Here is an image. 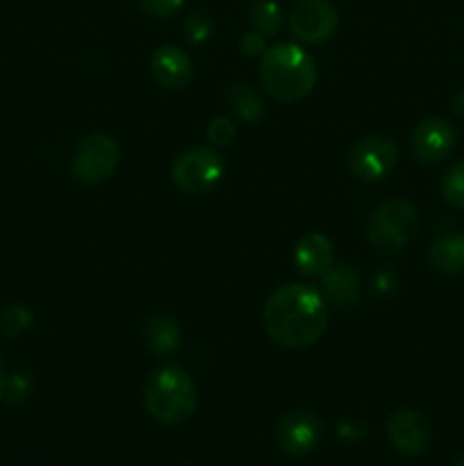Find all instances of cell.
<instances>
[{"label":"cell","mask_w":464,"mask_h":466,"mask_svg":"<svg viewBox=\"0 0 464 466\" xmlns=\"http://www.w3.org/2000/svg\"><path fill=\"white\" fill-rule=\"evenodd\" d=\"M339 25V14L330 0H298L289 12V30L305 44H323Z\"/></svg>","instance_id":"cell-8"},{"label":"cell","mask_w":464,"mask_h":466,"mask_svg":"<svg viewBox=\"0 0 464 466\" xmlns=\"http://www.w3.org/2000/svg\"><path fill=\"white\" fill-rule=\"evenodd\" d=\"M144 403L155 421L177 426L196 412L198 394L189 373L176 364H168L150 373L144 385Z\"/></svg>","instance_id":"cell-3"},{"label":"cell","mask_w":464,"mask_h":466,"mask_svg":"<svg viewBox=\"0 0 464 466\" xmlns=\"http://www.w3.org/2000/svg\"><path fill=\"white\" fill-rule=\"evenodd\" d=\"M146 339H148V346L153 353L171 355L180 349L182 330L176 323V319L159 314V317H153L148 321V328H146Z\"/></svg>","instance_id":"cell-14"},{"label":"cell","mask_w":464,"mask_h":466,"mask_svg":"<svg viewBox=\"0 0 464 466\" xmlns=\"http://www.w3.org/2000/svg\"><path fill=\"white\" fill-rule=\"evenodd\" d=\"M262 326L276 344L287 349H308L317 344L328 326L323 294L312 285H285L268 296Z\"/></svg>","instance_id":"cell-1"},{"label":"cell","mask_w":464,"mask_h":466,"mask_svg":"<svg viewBox=\"0 0 464 466\" xmlns=\"http://www.w3.org/2000/svg\"><path fill=\"white\" fill-rule=\"evenodd\" d=\"M441 194L453 208L464 209V162L453 164L441 180Z\"/></svg>","instance_id":"cell-19"},{"label":"cell","mask_w":464,"mask_h":466,"mask_svg":"<svg viewBox=\"0 0 464 466\" xmlns=\"http://www.w3.org/2000/svg\"><path fill=\"white\" fill-rule=\"evenodd\" d=\"M241 50H244L246 57H262V55L267 53L264 35H259V32H248V35L241 36Z\"/></svg>","instance_id":"cell-24"},{"label":"cell","mask_w":464,"mask_h":466,"mask_svg":"<svg viewBox=\"0 0 464 466\" xmlns=\"http://www.w3.org/2000/svg\"><path fill=\"white\" fill-rule=\"evenodd\" d=\"M250 23H253V27L259 35L271 36L282 30L285 14H282V7L276 0H255L250 5Z\"/></svg>","instance_id":"cell-16"},{"label":"cell","mask_w":464,"mask_h":466,"mask_svg":"<svg viewBox=\"0 0 464 466\" xmlns=\"http://www.w3.org/2000/svg\"><path fill=\"white\" fill-rule=\"evenodd\" d=\"M237 130H235V123L226 116H218L212 118L207 126V141L214 146V148H226V146L232 144L235 139Z\"/></svg>","instance_id":"cell-20"},{"label":"cell","mask_w":464,"mask_h":466,"mask_svg":"<svg viewBox=\"0 0 464 466\" xmlns=\"http://www.w3.org/2000/svg\"><path fill=\"white\" fill-rule=\"evenodd\" d=\"M230 100H232V107H235L237 116L244 118V121H259L264 114V105L259 100V96L255 94L253 89L244 85H237L235 89L230 91Z\"/></svg>","instance_id":"cell-17"},{"label":"cell","mask_w":464,"mask_h":466,"mask_svg":"<svg viewBox=\"0 0 464 466\" xmlns=\"http://www.w3.org/2000/svg\"><path fill=\"white\" fill-rule=\"evenodd\" d=\"M5 391H7V373H5L3 360H0V399L5 396Z\"/></svg>","instance_id":"cell-26"},{"label":"cell","mask_w":464,"mask_h":466,"mask_svg":"<svg viewBox=\"0 0 464 466\" xmlns=\"http://www.w3.org/2000/svg\"><path fill=\"white\" fill-rule=\"evenodd\" d=\"M419 228V214L409 200L391 198L373 212L367 223V239L380 253H400Z\"/></svg>","instance_id":"cell-4"},{"label":"cell","mask_w":464,"mask_h":466,"mask_svg":"<svg viewBox=\"0 0 464 466\" xmlns=\"http://www.w3.org/2000/svg\"><path fill=\"white\" fill-rule=\"evenodd\" d=\"M226 176V162L214 148H189L171 167L173 185L185 194H207Z\"/></svg>","instance_id":"cell-5"},{"label":"cell","mask_w":464,"mask_h":466,"mask_svg":"<svg viewBox=\"0 0 464 466\" xmlns=\"http://www.w3.org/2000/svg\"><path fill=\"white\" fill-rule=\"evenodd\" d=\"M430 262L444 273H458L464 268V239L458 235L439 237L430 246Z\"/></svg>","instance_id":"cell-15"},{"label":"cell","mask_w":464,"mask_h":466,"mask_svg":"<svg viewBox=\"0 0 464 466\" xmlns=\"http://www.w3.org/2000/svg\"><path fill=\"white\" fill-rule=\"evenodd\" d=\"M139 5L144 12L150 14V16L171 18L173 14L180 12L185 0H139Z\"/></svg>","instance_id":"cell-23"},{"label":"cell","mask_w":464,"mask_h":466,"mask_svg":"<svg viewBox=\"0 0 464 466\" xmlns=\"http://www.w3.org/2000/svg\"><path fill=\"white\" fill-rule=\"evenodd\" d=\"M387 440L403 455L426 453L432 440L430 421L412 408H400L387 421Z\"/></svg>","instance_id":"cell-10"},{"label":"cell","mask_w":464,"mask_h":466,"mask_svg":"<svg viewBox=\"0 0 464 466\" xmlns=\"http://www.w3.org/2000/svg\"><path fill=\"white\" fill-rule=\"evenodd\" d=\"M455 466H464V458H459L458 462H455Z\"/></svg>","instance_id":"cell-27"},{"label":"cell","mask_w":464,"mask_h":466,"mask_svg":"<svg viewBox=\"0 0 464 466\" xmlns=\"http://www.w3.org/2000/svg\"><path fill=\"white\" fill-rule=\"evenodd\" d=\"M326 294L330 296L335 303H350L358 294V280L350 271L341 268V271H328L326 273Z\"/></svg>","instance_id":"cell-18"},{"label":"cell","mask_w":464,"mask_h":466,"mask_svg":"<svg viewBox=\"0 0 464 466\" xmlns=\"http://www.w3.org/2000/svg\"><path fill=\"white\" fill-rule=\"evenodd\" d=\"M150 73L164 89H182L194 77V64L177 46H159L150 57Z\"/></svg>","instance_id":"cell-12"},{"label":"cell","mask_w":464,"mask_h":466,"mask_svg":"<svg viewBox=\"0 0 464 466\" xmlns=\"http://www.w3.org/2000/svg\"><path fill=\"white\" fill-rule=\"evenodd\" d=\"M455 148V130L444 118H426L412 132V153L421 164H439Z\"/></svg>","instance_id":"cell-11"},{"label":"cell","mask_w":464,"mask_h":466,"mask_svg":"<svg viewBox=\"0 0 464 466\" xmlns=\"http://www.w3.org/2000/svg\"><path fill=\"white\" fill-rule=\"evenodd\" d=\"M259 77L273 98L296 103L317 85V66L298 44H276L262 55Z\"/></svg>","instance_id":"cell-2"},{"label":"cell","mask_w":464,"mask_h":466,"mask_svg":"<svg viewBox=\"0 0 464 466\" xmlns=\"http://www.w3.org/2000/svg\"><path fill=\"white\" fill-rule=\"evenodd\" d=\"M332 262H335V246L321 232H309L296 244L294 264L303 276H326L328 271H332Z\"/></svg>","instance_id":"cell-13"},{"label":"cell","mask_w":464,"mask_h":466,"mask_svg":"<svg viewBox=\"0 0 464 466\" xmlns=\"http://www.w3.org/2000/svg\"><path fill=\"white\" fill-rule=\"evenodd\" d=\"M121 162V148L109 135H89L77 144L73 155V176L85 185L109 180Z\"/></svg>","instance_id":"cell-6"},{"label":"cell","mask_w":464,"mask_h":466,"mask_svg":"<svg viewBox=\"0 0 464 466\" xmlns=\"http://www.w3.org/2000/svg\"><path fill=\"white\" fill-rule=\"evenodd\" d=\"M323 437V421L317 412L305 408L282 414L276 426V441L289 458H305L318 446Z\"/></svg>","instance_id":"cell-7"},{"label":"cell","mask_w":464,"mask_h":466,"mask_svg":"<svg viewBox=\"0 0 464 466\" xmlns=\"http://www.w3.org/2000/svg\"><path fill=\"white\" fill-rule=\"evenodd\" d=\"M453 112L458 114V116L464 118V89L459 91L458 96H455V100H453Z\"/></svg>","instance_id":"cell-25"},{"label":"cell","mask_w":464,"mask_h":466,"mask_svg":"<svg viewBox=\"0 0 464 466\" xmlns=\"http://www.w3.org/2000/svg\"><path fill=\"white\" fill-rule=\"evenodd\" d=\"M30 323V312H27L25 308H21V305H14V308H9L7 312L3 314V330L9 332V335H18V332L27 330Z\"/></svg>","instance_id":"cell-22"},{"label":"cell","mask_w":464,"mask_h":466,"mask_svg":"<svg viewBox=\"0 0 464 466\" xmlns=\"http://www.w3.org/2000/svg\"><path fill=\"white\" fill-rule=\"evenodd\" d=\"M398 159V148L387 135H368L350 150V171L359 180L376 182L391 173Z\"/></svg>","instance_id":"cell-9"},{"label":"cell","mask_w":464,"mask_h":466,"mask_svg":"<svg viewBox=\"0 0 464 466\" xmlns=\"http://www.w3.org/2000/svg\"><path fill=\"white\" fill-rule=\"evenodd\" d=\"M185 32L187 39H189L191 44H203V41L209 39V35H212V21L207 18V14L194 12L187 18Z\"/></svg>","instance_id":"cell-21"},{"label":"cell","mask_w":464,"mask_h":466,"mask_svg":"<svg viewBox=\"0 0 464 466\" xmlns=\"http://www.w3.org/2000/svg\"><path fill=\"white\" fill-rule=\"evenodd\" d=\"M462 239H464V237H462Z\"/></svg>","instance_id":"cell-28"}]
</instances>
